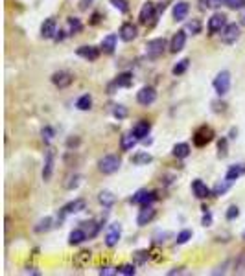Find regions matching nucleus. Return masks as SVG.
<instances>
[{"label":"nucleus","instance_id":"1","mask_svg":"<svg viewBox=\"0 0 245 276\" xmlns=\"http://www.w3.org/2000/svg\"><path fill=\"white\" fill-rule=\"evenodd\" d=\"M120 164H122V160L117 155H105L104 158H100L98 169L105 175H113L120 169Z\"/></svg>","mask_w":245,"mask_h":276},{"label":"nucleus","instance_id":"2","mask_svg":"<svg viewBox=\"0 0 245 276\" xmlns=\"http://www.w3.org/2000/svg\"><path fill=\"white\" fill-rule=\"evenodd\" d=\"M212 85H214V90L218 96H225L229 90H231V72L229 70H221L214 78Z\"/></svg>","mask_w":245,"mask_h":276},{"label":"nucleus","instance_id":"3","mask_svg":"<svg viewBox=\"0 0 245 276\" xmlns=\"http://www.w3.org/2000/svg\"><path fill=\"white\" fill-rule=\"evenodd\" d=\"M166 50V39L164 37H159V39H151V41H147L146 44V55L149 59H157L160 55L164 54Z\"/></svg>","mask_w":245,"mask_h":276},{"label":"nucleus","instance_id":"4","mask_svg":"<svg viewBox=\"0 0 245 276\" xmlns=\"http://www.w3.org/2000/svg\"><path fill=\"white\" fill-rule=\"evenodd\" d=\"M212 140H214V131L207 126H201L199 129H196V133H194V144H196L197 147H205V145L210 144Z\"/></svg>","mask_w":245,"mask_h":276},{"label":"nucleus","instance_id":"5","mask_svg":"<svg viewBox=\"0 0 245 276\" xmlns=\"http://www.w3.org/2000/svg\"><path fill=\"white\" fill-rule=\"evenodd\" d=\"M136 102L144 105V107H149L157 102V90L153 87H142L138 92H136Z\"/></svg>","mask_w":245,"mask_h":276},{"label":"nucleus","instance_id":"6","mask_svg":"<svg viewBox=\"0 0 245 276\" xmlns=\"http://www.w3.org/2000/svg\"><path fill=\"white\" fill-rule=\"evenodd\" d=\"M225 26H227V17H225L223 13H214V15L209 18L207 28H209V33L214 35V33H221Z\"/></svg>","mask_w":245,"mask_h":276},{"label":"nucleus","instance_id":"7","mask_svg":"<svg viewBox=\"0 0 245 276\" xmlns=\"http://www.w3.org/2000/svg\"><path fill=\"white\" fill-rule=\"evenodd\" d=\"M122 238V225L120 223H113L105 234V245L107 247H117L118 241Z\"/></svg>","mask_w":245,"mask_h":276},{"label":"nucleus","instance_id":"8","mask_svg":"<svg viewBox=\"0 0 245 276\" xmlns=\"http://www.w3.org/2000/svg\"><path fill=\"white\" fill-rule=\"evenodd\" d=\"M240 39V26L238 24H227L221 31V41L225 44H234Z\"/></svg>","mask_w":245,"mask_h":276},{"label":"nucleus","instance_id":"9","mask_svg":"<svg viewBox=\"0 0 245 276\" xmlns=\"http://www.w3.org/2000/svg\"><path fill=\"white\" fill-rule=\"evenodd\" d=\"M157 201V193L155 192H146V190H140V192L135 193V197H131V203L133 204H140V206H149Z\"/></svg>","mask_w":245,"mask_h":276},{"label":"nucleus","instance_id":"10","mask_svg":"<svg viewBox=\"0 0 245 276\" xmlns=\"http://www.w3.org/2000/svg\"><path fill=\"white\" fill-rule=\"evenodd\" d=\"M155 17H157V7H155V4L153 2H144V6L140 7V13H138V20H140L142 24H147Z\"/></svg>","mask_w":245,"mask_h":276},{"label":"nucleus","instance_id":"11","mask_svg":"<svg viewBox=\"0 0 245 276\" xmlns=\"http://www.w3.org/2000/svg\"><path fill=\"white\" fill-rule=\"evenodd\" d=\"M54 166H55V153L52 149L46 151V155H44V166H43V180L44 182H48L52 179V175H54Z\"/></svg>","mask_w":245,"mask_h":276},{"label":"nucleus","instance_id":"12","mask_svg":"<svg viewBox=\"0 0 245 276\" xmlns=\"http://www.w3.org/2000/svg\"><path fill=\"white\" fill-rule=\"evenodd\" d=\"M118 35H120V39H122V41L131 42V41H135V39H136L138 31H136V26L133 24V22H123V24L120 26Z\"/></svg>","mask_w":245,"mask_h":276},{"label":"nucleus","instance_id":"13","mask_svg":"<svg viewBox=\"0 0 245 276\" xmlns=\"http://www.w3.org/2000/svg\"><path fill=\"white\" fill-rule=\"evenodd\" d=\"M74 81V76L70 72H55L54 76H52V83L57 87V89H67V87H70Z\"/></svg>","mask_w":245,"mask_h":276},{"label":"nucleus","instance_id":"14","mask_svg":"<svg viewBox=\"0 0 245 276\" xmlns=\"http://www.w3.org/2000/svg\"><path fill=\"white\" fill-rule=\"evenodd\" d=\"M184 44H186V31L179 30L177 33L172 37V41H170V52H172V54H179V52L184 48Z\"/></svg>","mask_w":245,"mask_h":276},{"label":"nucleus","instance_id":"15","mask_svg":"<svg viewBox=\"0 0 245 276\" xmlns=\"http://www.w3.org/2000/svg\"><path fill=\"white\" fill-rule=\"evenodd\" d=\"M155 208L149 204V206H142V210H140V214H138V217H136V225L138 227H146L147 223H151L155 219Z\"/></svg>","mask_w":245,"mask_h":276},{"label":"nucleus","instance_id":"16","mask_svg":"<svg viewBox=\"0 0 245 276\" xmlns=\"http://www.w3.org/2000/svg\"><path fill=\"white\" fill-rule=\"evenodd\" d=\"M55 33H57V22H55V18L54 17L46 18L43 22V26H41V35L44 39H54Z\"/></svg>","mask_w":245,"mask_h":276},{"label":"nucleus","instance_id":"17","mask_svg":"<svg viewBox=\"0 0 245 276\" xmlns=\"http://www.w3.org/2000/svg\"><path fill=\"white\" fill-rule=\"evenodd\" d=\"M192 192H194V195H196L197 199H207L210 197V188L203 182L201 179H196L194 182H192Z\"/></svg>","mask_w":245,"mask_h":276},{"label":"nucleus","instance_id":"18","mask_svg":"<svg viewBox=\"0 0 245 276\" xmlns=\"http://www.w3.org/2000/svg\"><path fill=\"white\" fill-rule=\"evenodd\" d=\"M188 13H190V4L188 2H184V0H179L177 4L173 6V18L175 20H184V18L188 17Z\"/></svg>","mask_w":245,"mask_h":276},{"label":"nucleus","instance_id":"19","mask_svg":"<svg viewBox=\"0 0 245 276\" xmlns=\"http://www.w3.org/2000/svg\"><path fill=\"white\" fill-rule=\"evenodd\" d=\"M81 210H85V201L83 199H74V201H70L68 204L63 206L61 214L63 216H70V214H78Z\"/></svg>","mask_w":245,"mask_h":276},{"label":"nucleus","instance_id":"20","mask_svg":"<svg viewBox=\"0 0 245 276\" xmlns=\"http://www.w3.org/2000/svg\"><path fill=\"white\" fill-rule=\"evenodd\" d=\"M76 54L87 61H96L100 57V48H96V46H80L76 50Z\"/></svg>","mask_w":245,"mask_h":276},{"label":"nucleus","instance_id":"21","mask_svg":"<svg viewBox=\"0 0 245 276\" xmlns=\"http://www.w3.org/2000/svg\"><path fill=\"white\" fill-rule=\"evenodd\" d=\"M149 131H151V126H149V122H146V120L138 122V124L133 127V135H135L138 140H146V137L149 135Z\"/></svg>","mask_w":245,"mask_h":276},{"label":"nucleus","instance_id":"22","mask_svg":"<svg viewBox=\"0 0 245 276\" xmlns=\"http://www.w3.org/2000/svg\"><path fill=\"white\" fill-rule=\"evenodd\" d=\"M117 33H109L107 37H104V41L100 44V48L104 50V54H113L117 48Z\"/></svg>","mask_w":245,"mask_h":276},{"label":"nucleus","instance_id":"23","mask_svg":"<svg viewBox=\"0 0 245 276\" xmlns=\"http://www.w3.org/2000/svg\"><path fill=\"white\" fill-rule=\"evenodd\" d=\"M245 173V164H234L231 168L227 169V175H225V179L234 182V180H238L242 175Z\"/></svg>","mask_w":245,"mask_h":276},{"label":"nucleus","instance_id":"24","mask_svg":"<svg viewBox=\"0 0 245 276\" xmlns=\"http://www.w3.org/2000/svg\"><path fill=\"white\" fill-rule=\"evenodd\" d=\"M85 240H89V238H87V232L83 228H76V230H72L70 236H68V243H70V245H80V243H83Z\"/></svg>","mask_w":245,"mask_h":276},{"label":"nucleus","instance_id":"25","mask_svg":"<svg viewBox=\"0 0 245 276\" xmlns=\"http://www.w3.org/2000/svg\"><path fill=\"white\" fill-rule=\"evenodd\" d=\"M173 156H177V158H186V156L190 155V145L186 144V142H179V144L173 145Z\"/></svg>","mask_w":245,"mask_h":276},{"label":"nucleus","instance_id":"26","mask_svg":"<svg viewBox=\"0 0 245 276\" xmlns=\"http://www.w3.org/2000/svg\"><path fill=\"white\" fill-rule=\"evenodd\" d=\"M136 140H138V138H136L133 133H131V135H123L122 140H120V145H122L123 151H131L133 147H135Z\"/></svg>","mask_w":245,"mask_h":276},{"label":"nucleus","instance_id":"27","mask_svg":"<svg viewBox=\"0 0 245 276\" xmlns=\"http://www.w3.org/2000/svg\"><path fill=\"white\" fill-rule=\"evenodd\" d=\"M233 186V182L231 180H223V182H218L214 186V190H212V195H216V197H221V195H225V193L229 192V188Z\"/></svg>","mask_w":245,"mask_h":276},{"label":"nucleus","instance_id":"28","mask_svg":"<svg viewBox=\"0 0 245 276\" xmlns=\"http://www.w3.org/2000/svg\"><path fill=\"white\" fill-rule=\"evenodd\" d=\"M98 201H100L102 204H104L105 208H111L113 204L117 203V197H115V195H113L111 192H107V190H105V192H100Z\"/></svg>","mask_w":245,"mask_h":276},{"label":"nucleus","instance_id":"29","mask_svg":"<svg viewBox=\"0 0 245 276\" xmlns=\"http://www.w3.org/2000/svg\"><path fill=\"white\" fill-rule=\"evenodd\" d=\"M91 256H92L91 251H81L80 254L74 258V265H76V267H85V265L91 262Z\"/></svg>","mask_w":245,"mask_h":276},{"label":"nucleus","instance_id":"30","mask_svg":"<svg viewBox=\"0 0 245 276\" xmlns=\"http://www.w3.org/2000/svg\"><path fill=\"white\" fill-rule=\"evenodd\" d=\"M153 160V156L149 153H136V155L131 156V162L136 164V166H144V164H149Z\"/></svg>","mask_w":245,"mask_h":276},{"label":"nucleus","instance_id":"31","mask_svg":"<svg viewBox=\"0 0 245 276\" xmlns=\"http://www.w3.org/2000/svg\"><path fill=\"white\" fill-rule=\"evenodd\" d=\"M76 107L80 109V111H89L92 107V98L91 94H83V96L78 98V102H76Z\"/></svg>","mask_w":245,"mask_h":276},{"label":"nucleus","instance_id":"32","mask_svg":"<svg viewBox=\"0 0 245 276\" xmlns=\"http://www.w3.org/2000/svg\"><path fill=\"white\" fill-rule=\"evenodd\" d=\"M131 83H133V76L129 72L120 74V76L115 79V85H117L118 89H120V87H131Z\"/></svg>","mask_w":245,"mask_h":276},{"label":"nucleus","instance_id":"33","mask_svg":"<svg viewBox=\"0 0 245 276\" xmlns=\"http://www.w3.org/2000/svg\"><path fill=\"white\" fill-rule=\"evenodd\" d=\"M83 225H85L83 230L87 232V238H94V236L100 232V225L96 221H87V223H83Z\"/></svg>","mask_w":245,"mask_h":276},{"label":"nucleus","instance_id":"34","mask_svg":"<svg viewBox=\"0 0 245 276\" xmlns=\"http://www.w3.org/2000/svg\"><path fill=\"white\" fill-rule=\"evenodd\" d=\"M67 22H68V28H70V33H80V31L83 30V24H81L80 18L68 17V18H67Z\"/></svg>","mask_w":245,"mask_h":276},{"label":"nucleus","instance_id":"35","mask_svg":"<svg viewBox=\"0 0 245 276\" xmlns=\"http://www.w3.org/2000/svg\"><path fill=\"white\" fill-rule=\"evenodd\" d=\"M188 65H190V59H181L177 65L172 68L173 76H181V74H184L186 70H188Z\"/></svg>","mask_w":245,"mask_h":276},{"label":"nucleus","instance_id":"36","mask_svg":"<svg viewBox=\"0 0 245 276\" xmlns=\"http://www.w3.org/2000/svg\"><path fill=\"white\" fill-rule=\"evenodd\" d=\"M52 223H54V219H52V217H44L43 221H39V225L35 227V232L43 234V232L50 230V228H52Z\"/></svg>","mask_w":245,"mask_h":276},{"label":"nucleus","instance_id":"37","mask_svg":"<svg viewBox=\"0 0 245 276\" xmlns=\"http://www.w3.org/2000/svg\"><path fill=\"white\" fill-rule=\"evenodd\" d=\"M118 275H123V276H133V275H136L135 264L120 265V267H118Z\"/></svg>","mask_w":245,"mask_h":276},{"label":"nucleus","instance_id":"38","mask_svg":"<svg viewBox=\"0 0 245 276\" xmlns=\"http://www.w3.org/2000/svg\"><path fill=\"white\" fill-rule=\"evenodd\" d=\"M188 240H192V230H188V228H184V230H181L177 234V240H175V243L177 245H184Z\"/></svg>","mask_w":245,"mask_h":276},{"label":"nucleus","instance_id":"39","mask_svg":"<svg viewBox=\"0 0 245 276\" xmlns=\"http://www.w3.org/2000/svg\"><path fill=\"white\" fill-rule=\"evenodd\" d=\"M111 4L115 9H118L120 13H127L129 11V2L127 0H111Z\"/></svg>","mask_w":245,"mask_h":276},{"label":"nucleus","instance_id":"40","mask_svg":"<svg viewBox=\"0 0 245 276\" xmlns=\"http://www.w3.org/2000/svg\"><path fill=\"white\" fill-rule=\"evenodd\" d=\"M133 258H135V265H144L149 258V252L147 251H136L133 254Z\"/></svg>","mask_w":245,"mask_h":276},{"label":"nucleus","instance_id":"41","mask_svg":"<svg viewBox=\"0 0 245 276\" xmlns=\"http://www.w3.org/2000/svg\"><path fill=\"white\" fill-rule=\"evenodd\" d=\"M113 116L118 118V120H123V118H127V109L123 105H115L113 107Z\"/></svg>","mask_w":245,"mask_h":276},{"label":"nucleus","instance_id":"42","mask_svg":"<svg viewBox=\"0 0 245 276\" xmlns=\"http://www.w3.org/2000/svg\"><path fill=\"white\" fill-rule=\"evenodd\" d=\"M245 271V252H242L238 258L234 260V273H244Z\"/></svg>","mask_w":245,"mask_h":276},{"label":"nucleus","instance_id":"43","mask_svg":"<svg viewBox=\"0 0 245 276\" xmlns=\"http://www.w3.org/2000/svg\"><path fill=\"white\" fill-rule=\"evenodd\" d=\"M225 6L229 9H242L245 7V0H225Z\"/></svg>","mask_w":245,"mask_h":276},{"label":"nucleus","instance_id":"44","mask_svg":"<svg viewBox=\"0 0 245 276\" xmlns=\"http://www.w3.org/2000/svg\"><path fill=\"white\" fill-rule=\"evenodd\" d=\"M186 30L192 31V35H196V33H199V31H201V22H199L197 18H194L192 22H188V26H186Z\"/></svg>","mask_w":245,"mask_h":276},{"label":"nucleus","instance_id":"45","mask_svg":"<svg viewBox=\"0 0 245 276\" xmlns=\"http://www.w3.org/2000/svg\"><path fill=\"white\" fill-rule=\"evenodd\" d=\"M41 135H43V142L44 144H50V140H52V138H54V129H52V127H44L43 131H41Z\"/></svg>","mask_w":245,"mask_h":276},{"label":"nucleus","instance_id":"46","mask_svg":"<svg viewBox=\"0 0 245 276\" xmlns=\"http://www.w3.org/2000/svg\"><path fill=\"white\" fill-rule=\"evenodd\" d=\"M100 275L104 276H113V275H118V267H111V265H105V267H102V269L98 271Z\"/></svg>","mask_w":245,"mask_h":276},{"label":"nucleus","instance_id":"47","mask_svg":"<svg viewBox=\"0 0 245 276\" xmlns=\"http://www.w3.org/2000/svg\"><path fill=\"white\" fill-rule=\"evenodd\" d=\"M238 216H240V208H238V206H231V208L227 210V219H229V221L236 219Z\"/></svg>","mask_w":245,"mask_h":276},{"label":"nucleus","instance_id":"48","mask_svg":"<svg viewBox=\"0 0 245 276\" xmlns=\"http://www.w3.org/2000/svg\"><path fill=\"white\" fill-rule=\"evenodd\" d=\"M80 180H81V175H74V177H70V182L67 184V188H68V190L78 188V186H80Z\"/></svg>","mask_w":245,"mask_h":276},{"label":"nucleus","instance_id":"49","mask_svg":"<svg viewBox=\"0 0 245 276\" xmlns=\"http://www.w3.org/2000/svg\"><path fill=\"white\" fill-rule=\"evenodd\" d=\"M221 4H225V0H205V6L210 7V9H216V7H220Z\"/></svg>","mask_w":245,"mask_h":276},{"label":"nucleus","instance_id":"50","mask_svg":"<svg viewBox=\"0 0 245 276\" xmlns=\"http://www.w3.org/2000/svg\"><path fill=\"white\" fill-rule=\"evenodd\" d=\"M218 149H220V156L227 155V140H225V138H221V140H220V144H218Z\"/></svg>","mask_w":245,"mask_h":276},{"label":"nucleus","instance_id":"51","mask_svg":"<svg viewBox=\"0 0 245 276\" xmlns=\"http://www.w3.org/2000/svg\"><path fill=\"white\" fill-rule=\"evenodd\" d=\"M201 223H203V227H210V225H212V214H210V212H205Z\"/></svg>","mask_w":245,"mask_h":276},{"label":"nucleus","instance_id":"52","mask_svg":"<svg viewBox=\"0 0 245 276\" xmlns=\"http://www.w3.org/2000/svg\"><path fill=\"white\" fill-rule=\"evenodd\" d=\"M227 267H229V264H223V265H220L218 269H214L212 271V275H225L227 273Z\"/></svg>","mask_w":245,"mask_h":276},{"label":"nucleus","instance_id":"53","mask_svg":"<svg viewBox=\"0 0 245 276\" xmlns=\"http://www.w3.org/2000/svg\"><path fill=\"white\" fill-rule=\"evenodd\" d=\"M91 4H92V0H81V2H80V9H83V11H85V9L91 6Z\"/></svg>","mask_w":245,"mask_h":276},{"label":"nucleus","instance_id":"54","mask_svg":"<svg viewBox=\"0 0 245 276\" xmlns=\"http://www.w3.org/2000/svg\"><path fill=\"white\" fill-rule=\"evenodd\" d=\"M63 33H65V31H61V30L57 31V33H55V37H54L55 42H59V41H63V39H65V35H63Z\"/></svg>","mask_w":245,"mask_h":276},{"label":"nucleus","instance_id":"55","mask_svg":"<svg viewBox=\"0 0 245 276\" xmlns=\"http://www.w3.org/2000/svg\"><path fill=\"white\" fill-rule=\"evenodd\" d=\"M179 273H183V267H179V269H173V271H170L168 275L172 276V275H179Z\"/></svg>","mask_w":245,"mask_h":276},{"label":"nucleus","instance_id":"56","mask_svg":"<svg viewBox=\"0 0 245 276\" xmlns=\"http://www.w3.org/2000/svg\"><path fill=\"white\" fill-rule=\"evenodd\" d=\"M98 20H100V13H94V15H92V24H96Z\"/></svg>","mask_w":245,"mask_h":276},{"label":"nucleus","instance_id":"57","mask_svg":"<svg viewBox=\"0 0 245 276\" xmlns=\"http://www.w3.org/2000/svg\"><path fill=\"white\" fill-rule=\"evenodd\" d=\"M240 18H242V24L245 26V9H244V11H242V15H240Z\"/></svg>","mask_w":245,"mask_h":276},{"label":"nucleus","instance_id":"58","mask_svg":"<svg viewBox=\"0 0 245 276\" xmlns=\"http://www.w3.org/2000/svg\"><path fill=\"white\" fill-rule=\"evenodd\" d=\"M242 238H244V240H245V230H244V234H242Z\"/></svg>","mask_w":245,"mask_h":276}]
</instances>
